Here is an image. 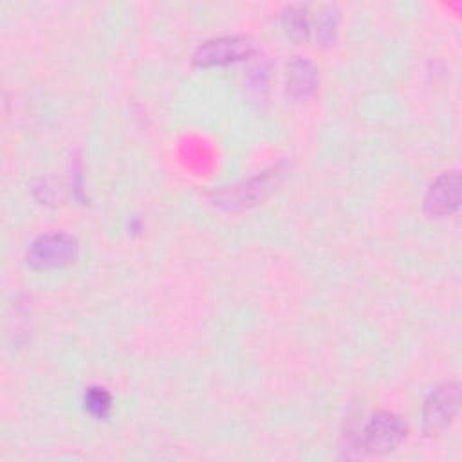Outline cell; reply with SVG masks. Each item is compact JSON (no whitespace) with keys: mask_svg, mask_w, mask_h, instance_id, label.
<instances>
[{"mask_svg":"<svg viewBox=\"0 0 462 462\" xmlns=\"http://www.w3.org/2000/svg\"><path fill=\"white\" fill-rule=\"evenodd\" d=\"M78 251L79 244L72 235L61 231L43 233L29 244L25 262L34 269H56L74 262Z\"/></svg>","mask_w":462,"mask_h":462,"instance_id":"cell-1","label":"cell"},{"mask_svg":"<svg viewBox=\"0 0 462 462\" xmlns=\"http://www.w3.org/2000/svg\"><path fill=\"white\" fill-rule=\"evenodd\" d=\"M256 52L254 42L247 36H217L202 42L195 54L193 61L199 67H222L229 63H238L249 60Z\"/></svg>","mask_w":462,"mask_h":462,"instance_id":"cell-2","label":"cell"},{"mask_svg":"<svg viewBox=\"0 0 462 462\" xmlns=\"http://www.w3.org/2000/svg\"><path fill=\"white\" fill-rule=\"evenodd\" d=\"M406 439L404 422L392 411H375L361 431V446L366 453L384 455L401 446Z\"/></svg>","mask_w":462,"mask_h":462,"instance_id":"cell-3","label":"cell"},{"mask_svg":"<svg viewBox=\"0 0 462 462\" xmlns=\"http://www.w3.org/2000/svg\"><path fill=\"white\" fill-rule=\"evenodd\" d=\"M460 388L458 383L448 381L435 386L422 402V428L428 435L444 431L458 411Z\"/></svg>","mask_w":462,"mask_h":462,"instance_id":"cell-4","label":"cell"},{"mask_svg":"<svg viewBox=\"0 0 462 462\" xmlns=\"http://www.w3.org/2000/svg\"><path fill=\"white\" fill-rule=\"evenodd\" d=\"M283 170L280 166H273L267 171H262L260 175L233 184V186H226L218 191H215L213 200L215 204L226 208V209H236V208H244L247 204H253L256 199H262L273 186H276L278 179L282 177Z\"/></svg>","mask_w":462,"mask_h":462,"instance_id":"cell-5","label":"cell"},{"mask_svg":"<svg viewBox=\"0 0 462 462\" xmlns=\"http://www.w3.org/2000/svg\"><path fill=\"white\" fill-rule=\"evenodd\" d=\"M460 206V177L458 171L440 173L424 195V211L430 217L442 218L455 213Z\"/></svg>","mask_w":462,"mask_h":462,"instance_id":"cell-6","label":"cell"},{"mask_svg":"<svg viewBox=\"0 0 462 462\" xmlns=\"http://www.w3.org/2000/svg\"><path fill=\"white\" fill-rule=\"evenodd\" d=\"M318 83H319L318 70L307 58L294 56L287 63L285 88L292 99H298V101L309 99L316 92Z\"/></svg>","mask_w":462,"mask_h":462,"instance_id":"cell-7","label":"cell"},{"mask_svg":"<svg viewBox=\"0 0 462 462\" xmlns=\"http://www.w3.org/2000/svg\"><path fill=\"white\" fill-rule=\"evenodd\" d=\"M282 23L285 32L294 42H305L309 36V18H307V7L300 4L287 5L282 13Z\"/></svg>","mask_w":462,"mask_h":462,"instance_id":"cell-8","label":"cell"},{"mask_svg":"<svg viewBox=\"0 0 462 462\" xmlns=\"http://www.w3.org/2000/svg\"><path fill=\"white\" fill-rule=\"evenodd\" d=\"M337 25H339V9H337V5H334V4L323 5V9L318 14V22H316L318 42L323 47L334 45L336 36H337Z\"/></svg>","mask_w":462,"mask_h":462,"instance_id":"cell-9","label":"cell"},{"mask_svg":"<svg viewBox=\"0 0 462 462\" xmlns=\"http://www.w3.org/2000/svg\"><path fill=\"white\" fill-rule=\"evenodd\" d=\"M83 404H85V410L94 415L96 419H105L108 417L110 410H112V399H110V393L101 388V386H90L87 388L85 392V397H83Z\"/></svg>","mask_w":462,"mask_h":462,"instance_id":"cell-10","label":"cell"}]
</instances>
